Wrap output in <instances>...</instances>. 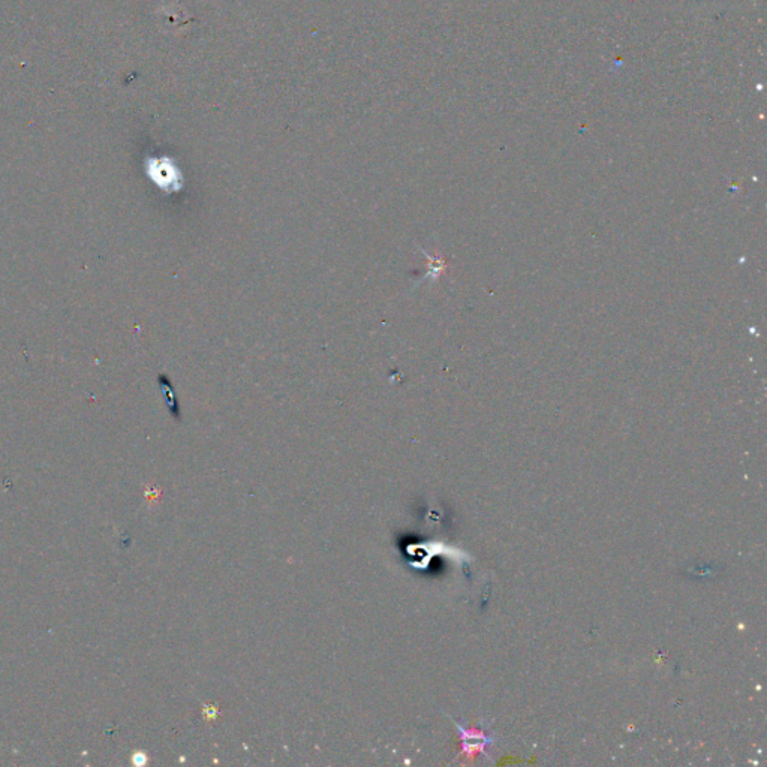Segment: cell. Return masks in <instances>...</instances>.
I'll list each match as a JSON object with an SVG mask.
<instances>
[{
  "mask_svg": "<svg viewBox=\"0 0 767 767\" xmlns=\"http://www.w3.org/2000/svg\"><path fill=\"white\" fill-rule=\"evenodd\" d=\"M145 171L152 182L165 194H174L183 189V176L176 163L168 158H150L145 161Z\"/></svg>",
  "mask_w": 767,
  "mask_h": 767,
  "instance_id": "6da1fadb",
  "label": "cell"
},
{
  "mask_svg": "<svg viewBox=\"0 0 767 767\" xmlns=\"http://www.w3.org/2000/svg\"><path fill=\"white\" fill-rule=\"evenodd\" d=\"M458 728H459L460 736H462L463 753H467L468 755L477 754V753H482L484 755H487V753L484 751V746L489 745V744H492L493 739H490L489 736L482 735L481 731H468L460 726H458Z\"/></svg>",
  "mask_w": 767,
  "mask_h": 767,
  "instance_id": "7a4b0ae2",
  "label": "cell"
}]
</instances>
